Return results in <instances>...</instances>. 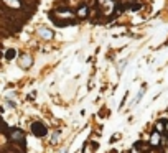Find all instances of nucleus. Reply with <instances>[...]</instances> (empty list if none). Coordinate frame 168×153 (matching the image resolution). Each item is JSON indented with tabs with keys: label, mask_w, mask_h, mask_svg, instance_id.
I'll use <instances>...</instances> for the list:
<instances>
[{
	"label": "nucleus",
	"mask_w": 168,
	"mask_h": 153,
	"mask_svg": "<svg viewBox=\"0 0 168 153\" xmlns=\"http://www.w3.org/2000/svg\"><path fill=\"white\" fill-rule=\"evenodd\" d=\"M20 64L23 66V68H28V66L31 64V61H30V56H23V58H22V63H20Z\"/></svg>",
	"instance_id": "obj_8"
},
{
	"label": "nucleus",
	"mask_w": 168,
	"mask_h": 153,
	"mask_svg": "<svg viewBox=\"0 0 168 153\" xmlns=\"http://www.w3.org/2000/svg\"><path fill=\"white\" fill-rule=\"evenodd\" d=\"M10 138L13 142H23L25 140V133H23L22 130H18V128H13V130L10 132Z\"/></svg>",
	"instance_id": "obj_2"
},
{
	"label": "nucleus",
	"mask_w": 168,
	"mask_h": 153,
	"mask_svg": "<svg viewBox=\"0 0 168 153\" xmlns=\"http://www.w3.org/2000/svg\"><path fill=\"white\" fill-rule=\"evenodd\" d=\"M31 132L35 133L36 137H45L48 130H46V127L43 125V123H40V122H35V123L31 125Z\"/></svg>",
	"instance_id": "obj_1"
},
{
	"label": "nucleus",
	"mask_w": 168,
	"mask_h": 153,
	"mask_svg": "<svg viewBox=\"0 0 168 153\" xmlns=\"http://www.w3.org/2000/svg\"><path fill=\"white\" fill-rule=\"evenodd\" d=\"M143 94H145V84H143L142 86V89H140V92H138V95H137V100H140V97H142V95Z\"/></svg>",
	"instance_id": "obj_11"
},
{
	"label": "nucleus",
	"mask_w": 168,
	"mask_h": 153,
	"mask_svg": "<svg viewBox=\"0 0 168 153\" xmlns=\"http://www.w3.org/2000/svg\"><path fill=\"white\" fill-rule=\"evenodd\" d=\"M38 33H40L43 38H46V40L53 38V31H51V30H48V28H40V30H38Z\"/></svg>",
	"instance_id": "obj_4"
},
{
	"label": "nucleus",
	"mask_w": 168,
	"mask_h": 153,
	"mask_svg": "<svg viewBox=\"0 0 168 153\" xmlns=\"http://www.w3.org/2000/svg\"><path fill=\"white\" fill-rule=\"evenodd\" d=\"M166 153H168V150H166Z\"/></svg>",
	"instance_id": "obj_12"
},
{
	"label": "nucleus",
	"mask_w": 168,
	"mask_h": 153,
	"mask_svg": "<svg viewBox=\"0 0 168 153\" xmlns=\"http://www.w3.org/2000/svg\"><path fill=\"white\" fill-rule=\"evenodd\" d=\"M163 130H165V120H158L157 123H155V132H158V133H162Z\"/></svg>",
	"instance_id": "obj_5"
},
{
	"label": "nucleus",
	"mask_w": 168,
	"mask_h": 153,
	"mask_svg": "<svg viewBox=\"0 0 168 153\" xmlns=\"http://www.w3.org/2000/svg\"><path fill=\"white\" fill-rule=\"evenodd\" d=\"M58 15L59 17H66V18H73L74 15H73V12H69V10H58Z\"/></svg>",
	"instance_id": "obj_7"
},
{
	"label": "nucleus",
	"mask_w": 168,
	"mask_h": 153,
	"mask_svg": "<svg viewBox=\"0 0 168 153\" xmlns=\"http://www.w3.org/2000/svg\"><path fill=\"white\" fill-rule=\"evenodd\" d=\"M7 58H8V59L15 58V50H8V51H7Z\"/></svg>",
	"instance_id": "obj_10"
},
{
	"label": "nucleus",
	"mask_w": 168,
	"mask_h": 153,
	"mask_svg": "<svg viewBox=\"0 0 168 153\" xmlns=\"http://www.w3.org/2000/svg\"><path fill=\"white\" fill-rule=\"evenodd\" d=\"M160 143H162V133L153 132L150 135V145L152 147H160Z\"/></svg>",
	"instance_id": "obj_3"
},
{
	"label": "nucleus",
	"mask_w": 168,
	"mask_h": 153,
	"mask_svg": "<svg viewBox=\"0 0 168 153\" xmlns=\"http://www.w3.org/2000/svg\"><path fill=\"white\" fill-rule=\"evenodd\" d=\"M5 2L8 3V5H13V7H17V8H20V5H22L18 0H5Z\"/></svg>",
	"instance_id": "obj_9"
},
{
	"label": "nucleus",
	"mask_w": 168,
	"mask_h": 153,
	"mask_svg": "<svg viewBox=\"0 0 168 153\" xmlns=\"http://www.w3.org/2000/svg\"><path fill=\"white\" fill-rule=\"evenodd\" d=\"M78 17L79 18H86V17H88V7H86V5L81 7L79 10H78Z\"/></svg>",
	"instance_id": "obj_6"
}]
</instances>
